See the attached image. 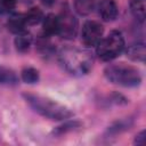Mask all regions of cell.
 <instances>
[{
	"mask_svg": "<svg viewBox=\"0 0 146 146\" xmlns=\"http://www.w3.org/2000/svg\"><path fill=\"white\" fill-rule=\"evenodd\" d=\"M58 62L70 74L82 76L91 71L94 65V56L87 49L67 46L59 50Z\"/></svg>",
	"mask_w": 146,
	"mask_h": 146,
	"instance_id": "6da1fadb",
	"label": "cell"
},
{
	"mask_svg": "<svg viewBox=\"0 0 146 146\" xmlns=\"http://www.w3.org/2000/svg\"><path fill=\"white\" fill-rule=\"evenodd\" d=\"M23 97L35 113L40 114L46 119L54 121H62L73 116V112L71 111V108L48 97L35 94H27V92L23 94Z\"/></svg>",
	"mask_w": 146,
	"mask_h": 146,
	"instance_id": "7a4b0ae2",
	"label": "cell"
},
{
	"mask_svg": "<svg viewBox=\"0 0 146 146\" xmlns=\"http://www.w3.org/2000/svg\"><path fill=\"white\" fill-rule=\"evenodd\" d=\"M104 75L111 83L125 88L137 87L141 83V74L139 70L125 63H116L106 66Z\"/></svg>",
	"mask_w": 146,
	"mask_h": 146,
	"instance_id": "3957f363",
	"label": "cell"
},
{
	"mask_svg": "<svg viewBox=\"0 0 146 146\" xmlns=\"http://www.w3.org/2000/svg\"><path fill=\"white\" fill-rule=\"evenodd\" d=\"M125 48L124 36L120 31H111L106 36L102 38L96 46L97 56L104 62L115 59Z\"/></svg>",
	"mask_w": 146,
	"mask_h": 146,
	"instance_id": "277c9868",
	"label": "cell"
},
{
	"mask_svg": "<svg viewBox=\"0 0 146 146\" xmlns=\"http://www.w3.org/2000/svg\"><path fill=\"white\" fill-rule=\"evenodd\" d=\"M79 31V22L75 15L65 8L58 15V34L66 40H73Z\"/></svg>",
	"mask_w": 146,
	"mask_h": 146,
	"instance_id": "5b68a950",
	"label": "cell"
},
{
	"mask_svg": "<svg viewBox=\"0 0 146 146\" xmlns=\"http://www.w3.org/2000/svg\"><path fill=\"white\" fill-rule=\"evenodd\" d=\"M104 34V26L97 21H87L81 31V40L87 47H96Z\"/></svg>",
	"mask_w": 146,
	"mask_h": 146,
	"instance_id": "8992f818",
	"label": "cell"
},
{
	"mask_svg": "<svg viewBox=\"0 0 146 146\" xmlns=\"http://www.w3.org/2000/svg\"><path fill=\"white\" fill-rule=\"evenodd\" d=\"M97 8L104 22H113L119 15V8L115 0H99Z\"/></svg>",
	"mask_w": 146,
	"mask_h": 146,
	"instance_id": "52a82bcc",
	"label": "cell"
},
{
	"mask_svg": "<svg viewBox=\"0 0 146 146\" xmlns=\"http://www.w3.org/2000/svg\"><path fill=\"white\" fill-rule=\"evenodd\" d=\"M123 51L125 52V56L133 62H138V63L145 62L146 47H145V43L141 41H137V42L129 44L127 48H124Z\"/></svg>",
	"mask_w": 146,
	"mask_h": 146,
	"instance_id": "ba28073f",
	"label": "cell"
},
{
	"mask_svg": "<svg viewBox=\"0 0 146 146\" xmlns=\"http://www.w3.org/2000/svg\"><path fill=\"white\" fill-rule=\"evenodd\" d=\"M27 24L25 21V16L23 14H13L9 16L7 21V29L14 33V34H19L22 32H25Z\"/></svg>",
	"mask_w": 146,
	"mask_h": 146,
	"instance_id": "9c48e42d",
	"label": "cell"
},
{
	"mask_svg": "<svg viewBox=\"0 0 146 146\" xmlns=\"http://www.w3.org/2000/svg\"><path fill=\"white\" fill-rule=\"evenodd\" d=\"M42 31L47 36L58 34V16L55 14H48L42 19Z\"/></svg>",
	"mask_w": 146,
	"mask_h": 146,
	"instance_id": "30bf717a",
	"label": "cell"
},
{
	"mask_svg": "<svg viewBox=\"0 0 146 146\" xmlns=\"http://www.w3.org/2000/svg\"><path fill=\"white\" fill-rule=\"evenodd\" d=\"M32 35L30 33H27L26 31L25 32H22L19 34H16V38L14 40V44H15V48L18 52H26L30 50L31 46H32Z\"/></svg>",
	"mask_w": 146,
	"mask_h": 146,
	"instance_id": "8fae6325",
	"label": "cell"
},
{
	"mask_svg": "<svg viewBox=\"0 0 146 146\" xmlns=\"http://www.w3.org/2000/svg\"><path fill=\"white\" fill-rule=\"evenodd\" d=\"M18 83V76L16 72L7 66L0 65V86H16Z\"/></svg>",
	"mask_w": 146,
	"mask_h": 146,
	"instance_id": "7c38bea8",
	"label": "cell"
},
{
	"mask_svg": "<svg viewBox=\"0 0 146 146\" xmlns=\"http://www.w3.org/2000/svg\"><path fill=\"white\" fill-rule=\"evenodd\" d=\"M74 10L81 15V16H88L90 15L95 7H96V0H73Z\"/></svg>",
	"mask_w": 146,
	"mask_h": 146,
	"instance_id": "4fadbf2b",
	"label": "cell"
},
{
	"mask_svg": "<svg viewBox=\"0 0 146 146\" xmlns=\"http://www.w3.org/2000/svg\"><path fill=\"white\" fill-rule=\"evenodd\" d=\"M129 7L132 16L140 23L145 21L146 9H145V0H130Z\"/></svg>",
	"mask_w": 146,
	"mask_h": 146,
	"instance_id": "5bb4252c",
	"label": "cell"
},
{
	"mask_svg": "<svg viewBox=\"0 0 146 146\" xmlns=\"http://www.w3.org/2000/svg\"><path fill=\"white\" fill-rule=\"evenodd\" d=\"M132 125V120L131 119H122L119 121L113 122L108 128H107V135L110 136H116L120 135L123 131H127L128 129H130V127Z\"/></svg>",
	"mask_w": 146,
	"mask_h": 146,
	"instance_id": "9a60e30c",
	"label": "cell"
},
{
	"mask_svg": "<svg viewBox=\"0 0 146 146\" xmlns=\"http://www.w3.org/2000/svg\"><path fill=\"white\" fill-rule=\"evenodd\" d=\"M21 79L27 84H35L40 80V73L34 67H25L21 72Z\"/></svg>",
	"mask_w": 146,
	"mask_h": 146,
	"instance_id": "2e32d148",
	"label": "cell"
},
{
	"mask_svg": "<svg viewBox=\"0 0 146 146\" xmlns=\"http://www.w3.org/2000/svg\"><path fill=\"white\" fill-rule=\"evenodd\" d=\"M24 16H25V21L27 25H36L41 23L44 17L43 11L38 7H32L31 9H29L26 14H24Z\"/></svg>",
	"mask_w": 146,
	"mask_h": 146,
	"instance_id": "e0dca14e",
	"label": "cell"
},
{
	"mask_svg": "<svg viewBox=\"0 0 146 146\" xmlns=\"http://www.w3.org/2000/svg\"><path fill=\"white\" fill-rule=\"evenodd\" d=\"M80 125H81V123L78 122V121H66L63 125L57 127V128L54 130V133H55V135H64V133H66V132H70V131L75 130V129L79 128Z\"/></svg>",
	"mask_w": 146,
	"mask_h": 146,
	"instance_id": "ac0fdd59",
	"label": "cell"
},
{
	"mask_svg": "<svg viewBox=\"0 0 146 146\" xmlns=\"http://www.w3.org/2000/svg\"><path fill=\"white\" fill-rule=\"evenodd\" d=\"M17 0H0L1 13H11L16 8Z\"/></svg>",
	"mask_w": 146,
	"mask_h": 146,
	"instance_id": "d6986e66",
	"label": "cell"
},
{
	"mask_svg": "<svg viewBox=\"0 0 146 146\" xmlns=\"http://www.w3.org/2000/svg\"><path fill=\"white\" fill-rule=\"evenodd\" d=\"M145 143H146V132H145V130H141L136 135L133 144L138 145V146H143V145H145Z\"/></svg>",
	"mask_w": 146,
	"mask_h": 146,
	"instance_id": "ffe728a7",
	"label": "cell"
},
{
	"mask_svg": "<svg viewBox=\"0 0 146 146\" xmlns=\"http://www.w3.org/2000/svg\"><path fill=\"white\" fill-rule=\"evenodd\" d=\"M41 2H42L44 6L50 7V6H52V5L56 2V0H41Z\"/></svg>",
	"mask_w": 146,
	"mask_h": 146,
	"instance_id": "44dd1931",
	"label": "cell"
},
{
	"mask_svg": "<svg viewBox=\"0 0 146 146\" xmlns=\"http://www.w3.org/2000/svg\"><path fill=\"white\" fill-rule=\"evenodd\" d=\"M23 1H25V2H30V1H32V0H23Z\"/></svg>",
	"mask_w": 146,
	"mask_h": 146,
	"instance_id": "7402d4cb",
	"label": "cell"
}]
</instances>
